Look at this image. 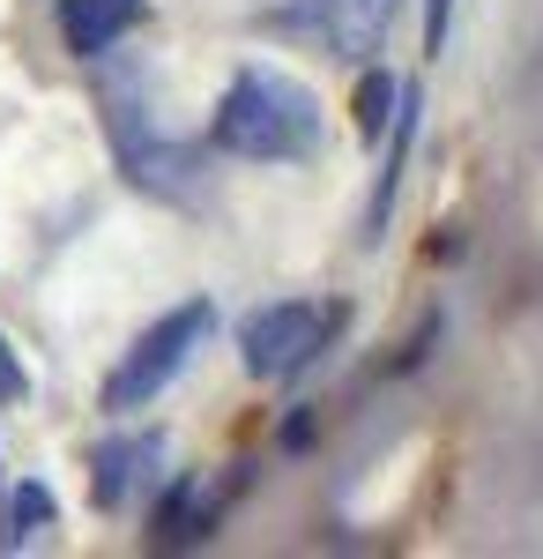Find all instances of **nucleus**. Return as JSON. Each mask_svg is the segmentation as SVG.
I'll use <instances>...</instances> for the list:
<instances>
[{
  "label": "nucleus",
  "instance_id": "f257e3e1",
  "mask_svg": "<svg viewBox=\"0 0 543 559\" xmlns=\"http://www.w3.org/2000/svg\"><path fill=\"white\" fill-rule=\"evenodd\" d=\"M216 142L231 157H253V165H283V157H305L321 142V112L298 83L268 75V68H246L216 105Z\"/></svg>",
  "mask_w": 543,
  "mask_h": 559
},
{
  "label": "nucleus",
  "instance_id": "f03ea898",
  "mask_svg": "<svg viewBox=\"0 0 543 559\" xmlns=\"http://www.w3.org/2000/svg\"><path fill=\"white\" fill-rule=\"evenodd\" d=\"M202 329H209V306H202V299L179 306V313H165V321H157V329L112 366V381H105V411H142L149 395H165V381L194 358Z\"/></svg>",
  "mask_w": 543,
  "mask_h": 559
},
{
  "label": "nucleus",
  "instance_id": "7ed1b4c3",
  "mask_svg": "<svg viewBox=\"0 0 543 559\" xmlns=\"http://www.w3.org/2000/svg\"><path fill=\"white\" fill-rule=\"evenodd\" d=\"M328 329H335V306H305V299L261 306L246 321V366L261 381H283V373L313 366L328 350Z\"/></svg>",
  "mask_w": 543,
  "mask_h": 559
},
{
  "label": "nucleus",
  "instance_id": "20e7f679",
  "mask_svg": "<svg viewBox=\"0 0 543 559\" xmlns=\"http://www.w3.org/2000/svg\"><path fill=\"white\" fill-rule=\"evenodd\" d=\"M165 463V440L157 432H126V440H105L97 455H89V471H97V500L105 508H126L142 485H149V471Z\"/></svg>",
  "mask_w": 543,
  "mask_h": 559
},
{
  "label": "nucleus",
  "instance_id": "39448f33",
  "mask_svg": "<svg viewBox=\"0 0 543 559\" xmlns=\"http://www.w3.org/2000/svg\"><path fill=\"white\" fill-rule=\"evenodd\" d=\"M313 8H321V31L342 60H365L395 23V0H313Z\"/></svg>",
  "mask_w": 543,
  "mask_h": 559
},
{
  "label": "nucleus",
  "instance_id": "423d86ee",
  "mask_svg": "<svg viewBox=\"0 0 543 559\" xmlns=\"http://www.w3.org/2000/svg\"><path fill=\"white\" fill-rule=\"evenodd\" d=\"M134 15H142V0H60V31H68V45H75L83 60L112 52Z\"/></svg>",
  "mask_w": 543,
  "mask_h": 559
},
{
  "label": "nucleus",
  "instance_id": "0eeeda50",
  "mask_svg": "<svg viewBox=\"0 0 543 559\" xmlns=\"http://www.w3.org/2000/svg\"><path fill=\"white\" fill-rule=\"evenodd\" d=\"M395 105H402V90L387 83V75H365V83H358V134H387L395 128Z\"/></svg>",
  "mask_w": 543,
  "mask_h": 559
},
{
  "label": "nucleus",
  "instance_id": "6e6552de",
  "mask_svg": "<svg viewBox=\"0 0 543 559\" xmlns=\"http://www.w3.org/2000/svg\"><path fill=\"white\" fill-rule=\"evenodd\" d=\"M23 358H15V344H8V336H0V403H15V395H23Z\"/></svg>",
  "mask_w": 543,
  "mask_h": 559
},
{
  "label": "nucleus",
  "instance_id": "1a4fd4ad",
  "mask_svg": "<svg viewBox=\"0 0 543 559\" xmlns=\"http://www.w3.org/2000/svg\"><path fill=\"white\" fill-rule=\"evenodd\" d=\"M447 23H455V0H424V45L432 52L447 45Z\"/></svg>",
  "mask_w": 543,
  "mask_h": 559
}]
</instances>
